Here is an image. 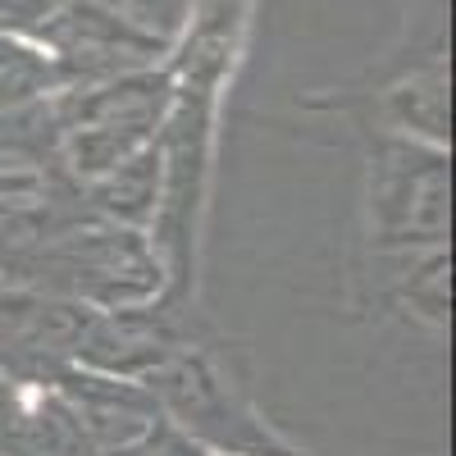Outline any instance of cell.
Instances as JSON below:
<instances>
[{
	"instance_id": "9",
	"label": "cell",
	"mask_w": 456,
	"mask_h": 456,
	"mask_svg": "<svg viewBox=\"0 0 456 456\" xmlns=\"http://www.w3.org/2000/svg\"><path fill=\"white\" fill-rule=\"evenodd\" d=\"M69 5L73 0H0V28H10V32H19V37L32 42V37Z\"/></svg>"
},
{
	"instance_id": "5",
	"label": "cell",
	"mask_w": 456,
	"mask_h": 456,
	"mask_svg": "<svg viewBox=\"0 0 456 456\" xmlns=\"http://www.w3.org/2000/svg\"><path fill=\"white\" fill-rule=\"evenodd\" d=\"M315 114H342L356 133H397L452 151V60L393 78H356L347 87H315L297 101Z\"/></svg>"
},
{
	"instance_id": "6",
	"label": "cell",
	"mask_w": 456,
	"mask_h": 456,
	"mask_svg": "<svg viewBox=\"0 0 456 456\" xmlns=\"http://www.w3.org/2000/svg\"><path fill=\"white\" fill-rule=\"evenodd\" d=\"M347 301L370 320H402L425 333L452 324V247L365 251L347 260Z\"/></svg>"
},
{
	"instance_id": "2",
	"label": "cell",
	"mask_w": 456,
	"mask_h": 456,
	"mask_svg": "<svg viewBox=\"0 0 456 456\" xmlns=\"http://www.w3.org/2000/svg\"><path fill=\"white\" fill-rule=\"evenodd\" d=\"M142 388L169 429L219 456H311L265 420L238 374L233 347L210 324L187 338L156 374H146Z\"/></svg>"
},
{
	"instance_id": "10",
	"label": "cell",
	"mask_w": 456,
	"mask_h": 456,
	"mask_svg": "<svg viewBox=\"0 0 456 456\" xmlns=\"http://www.w3.org/2000/svg\"><path fill=\"white\" fill-rule=\"evenodd\" d=\"M0 288H5V279H0Z\"/></svg>"
},
{
	"instance_id": "1",
	"label": "cell",
	"mask_w": 456,
	"mask_h": 456,
	"mask_svg": "<svg viewBox=\"0 0 456 456\" xmlns=\"http://www.w3.org/2000/svg\"><path fill=\"white\" fill-rule=\"evenodd\" d=\"M0 279L87 311H128L160 301L165 260L142 228L96 219L83 197L55 219L0 233Z\"/></svg>"
},
{
	"instance_id": "3",
	"label": "cell",
	"mask_w": 456,
	"mask_h": 456,
	"mask_svg": "<svg viewBox=\"0 0 456 456\" xmlns=\"http://www.w3.org/2000/svg\"><path fill=\"white\" fill-rule=\"evenodd\" d=\"M361 137V219L356 247L415 251L452 247V151L397 133Z\"/></svg>"
},
{
	"instance_id": "4",
	"label": "cell",
	"mask_w": 456,
	"mask_h": 456,
	"mask_svg": "<svg viewBox=\"0 0 456 456\" xmlns=\"http://www.w3.org/2000/svg\"><path fill=\"white\" fill-rule=\"evenodd\" d=\"M169 114V73L165 64H146L133 73H114L101 83L69 87L51 96L55 156L73 187H87L160 142Z\"/></svg>"
},
{
	"instance_id": "7",
	"label": "cell",
	"mask_w": 456,
	"mask_h": 456,
	"mask_svg": "<svg viewBox=\"0 0 456 456\" xmlns=\"http://www.w3.org/2000/svg\"><path fill=\"white\" fill-rule=\"evenodd\" d=\"M83 206L96 215V219H110V224H124V228H151L156 219V206H160V156L156 146L146 156L110 169L105 178L78 187Z\"/></svg>"
},
{
	"instance_id": "8",
	"label": "cell",
	"mask_w": 456,
	"mask_h": 456,
	"mask_svg": "<svg viewBox=\"0 0 456 456\" xmlns=\"http://www.w3.org/2000/svg\"><path fill=\"white\" fill-rule=\"evenodd\" d=\"M60 92H69L64 69L37 42L0 28V119L14 114V110L42 105V101L60 96Z\"/></svg>"
}]
</instances>
